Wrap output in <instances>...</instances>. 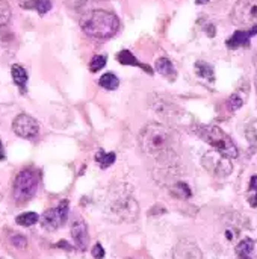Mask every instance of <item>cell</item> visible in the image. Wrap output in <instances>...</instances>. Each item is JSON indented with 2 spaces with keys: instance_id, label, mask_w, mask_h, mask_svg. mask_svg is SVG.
<instances>
[{
  "instance_id": "6da1fadb",
  "label": "cell",
  "mask_w": 257,
  "mask_h": 259,
  "mask_svg": "<svg viewBox=\"0 0 257 259\" xmlns=\"http://www.w3.org/2000/svg\"><path fill=\"white\" fill-rule=\"evenodd\" d=\"M139 147L144 153L162 161L171 162V156L176 153L179 146V137L171 126L164 123H148L145 124L138 135Z\"/></svg>"
},
{
  "instance_id": "7a4b0ae2",
  "label": "cell",
  "mask_w": 257,
  "mask_h": 259,
  "mask_svg": "<svg viewBox=\"0 0 257 259\" xmlns=\"http://www.w3.org/2000/svg\"><path fill=\"white\" fill-rule=\"evenodd\" d=\"M82 30L92 38L105 39L114 36L120 29V20L114 12L105 9H94L80 18Z\"/></svg>"
},
{
  "instance_id": "3957f363",
  "label": "cell",
  "mask_w": 257,
  "mask_h": 259,
  "mask_svg": "<svg viewBox=\"0 0 257 259\" xmlns=\"http://www.w3.org/2000/svg\"><path fill=\"white\" fill-rule=\"evenodd\" d=\"M198 135L209 144L214 147V150L220 152L221 155L235 159L238 158V147L235 144V141L218 126H200L198 129Z\"/></svg>"
},
{
  "instance_id": "277c9868",
  "label": "cell",
  "mask_w": 257,
  "mask_h": 259,
  "mask_svg": "<svg viewBox=\"0 0 257 259\" xmlns=\"http://www.w3.org/2000/svg\"><path fill=\"white\" fill-rule=\"evenodd\" d=\"M38 190V176L33 170H23L15 176L14 181V199L17 203L29 202Z\"/></svg>"
},
{
  "instance_id": "5b68a950",
  "label": "cell",
  "mask_w": 257,
  "mask_h": 259,
  "mask_svg": "<svg viewBox=\"0 0 257 259\" xmlns=\"http://www.w3.org/2000/svg\"><path fill=\"white\" fill-rule=\"evenodd\" d=\"M232 21L236 26H257V0H238L232 11Z\"/></svg>"
},
{
  "instance_id": "8992f818",
  "label": "cell",
  "mask_w": 257,
  "mask_h": 259,
  "mask_svg": "<svg viewBox=\"0 0 257 259\" xmlns=\"http://www.w3.org/2000/svg\"><path fill=\"white\" fill-rule=\"evenodd\" d=\"M201 164L206 170H209L211 173H214L217 176H229L233 171L232 159L221 155L217 150L206 153L201 159Z\"/></svg>"
},
{
  "instance_id": "52a82bcc",
  "label": "cell",
  "mask_w": 257,
  "mask_h": 259,
  "mask_svg": "<svg viewBox=\"0 0 257 259\" xmlns=\"http://www.w3.org/2000/svg\"><path fill=\"white\" fill-rule=\"evenodd\" d=\"M111 212L117 222H135L139 215V206L133 197H123L112 203Z\"/></svg>"
},
{
  "instance_id": "ba28073f",
  "label": "cell",
  "mask_w": 257,
  "mask_h": 259,
  "mask_svg": "<svg viewBox=\"0 0 257 259\" xmlns=\"http://www.w3.org/2000/svg\"><path fill=\"white\" fill-rule=\"evenodd\" d=\"M153 108H155V112L161 118H164L170 123L173 121L174 124H186L188 121H185V117H191L182 108H179L177 105L167 102V100H158Z\"/></svg>"
},
{
  "instance_id": "9c48e42d",
  "label": "cell",
  "mask_w": 257,
  "mask_h": 259,
  "mask_svg": "<svg viewBox=\"0 0 257 259\" xmlns=\"http://www.w3.org/2000/svg\"><path fill=\"white\" fill-rule=\"evenodd\" d=\"M68 215V200H62L56 208H50L42 214L41 223L42 228H45L47 231H56L59 229Z\"/></svg>"
},
{
  "instance_id": "30bf717a",
  "label": "cell",
  "mask_w": 257,
  "mask_h": 259,
  "mask_svg": "<svg viewBox=\"0 0 257 259\" xmlns=\"http://www.w3.org/2000/svg\"><path fill=\"white\" fill-rule=\"evenodd\" d=\"M12 131L17 137L24 138V140H32L38 135L39 126L36 120L27 114H20L14 118L12 121Z\"/></svg>"
},
{
  "instance_id": "8fae6325",
  "label": "cell",
  "mask_w": 257,
  "mask_h": 259,
  "mask_svg": "<svg viewBox=\"0 0 257 259\" xmlns=\"http://www.w3.org/2000/svg\"><path fill=\"white\" fill-rule=\"evenodd\" d=\"M173 259H203V253L194 241L180 240L173 250Z\"/></svg>"
},
{
  "instance_id": "7c38bea8",
  "label": "cell",
  "mask_w": 257,
  "mask_h": 259,
  "mask_svg": "<svg viewBox=\"0 0 257 259\" xmlns=\"http://www.w3.org/2000/svg\"><path fill=\"white\" fill-rule=\"evenodd\" d=\"M71 237L74 241V246L80 250L85 252L89 243V235H88V228L83 220H76L71 225Z\"/></svg>"
},
{
  "instance_id": "4fadbf2b",
  "label": "cell",
  "mask_w": 257,
  "mask_h": 259,
  "mask_svg": "<svg viewBox=\"0 0 257 259\" xmlns=\"http://www.w3.org/2000/svg\"><path fill=\"white\" fill-rule=\"evenodd\" d=\"M257 35V26H253L250 29H244V30H236L227 41V47L229 49H239V47H248L250 46V39Z\"/></svg>"
},
{
  "instance_id": "5bb4252c",
  "label": "cell",
  "mask_w": 257,
  "mask_h": 259,
  "mask_svg": "<svg viewBox=\"0 0 257 259\" xmlns=\"http://www.w3.org/2000/svg\"><path fill=\"white\" fill-rule=\"evenodd\" d=\"M117 61L120 62V64H123V65H132V67H139V68H142L144 71H147L148 74H153V70H151V67L150 65H145V64H142V62H139L138 59H136V56H133V53L130 52V50H121L118 55H117Z\"/></svg>"
},
{
  "instance_id": "9a60e30c",
  "label": "cell",
  "mask_w": 257,
  "mask_h": 259,
  "mask_svg": "<svg viewBox=\"0 0 257 259\" xmlns=\"http://www.w3.org/2000/svg\"><path fill=\"white\" fill-rule=\"evenodd\" d=\"M155 68L159 74H162L164 77H167L168 80H174L177 77V71L173 65V62L168 58H159L156 59Z\"/></svg>"
},
{
  "instance_id": "2e32d148",
  "label": "cell",
  "mask_w": 257,
  "mask_h": 259,
  "mask_svg": "<svg viewBox=\"0 0 257 259\" xmlns=\"http://www.w3.org/2000/svg\"><path fill=\"white\" fill-rule=\"evenodd\" d=\"M11 76H12L14 83H15L23 93H26V85H27V79H29L26 68L21 67L20 64H14V65L11 67Z\"/></svg>"
},
{
  "instance_id": "e0dca14e",
  "label": "cell",
  "mask_w": 257,
  "mask_h": 259,
  "mask_svg": "<svg viewBox=\"0 0 257 259\" xmlns=\"http://www.w3.org/2000/svg\"><path fill=\"white\" fill-rule=\"evenodd\" d=\"M195 73L203 77V79H208L211 82L215 80V70L214 67L209 64V62H204V61H197L195 62Z\"/></svg>"
},
{
  "instance_id": "ac0fdd59",
  "label": "cell",
  "mask_w": 257,
  "mask_h": 259,
  "mask_svg": "<svg viewBox=\"0 0 257 259\" xmlns=\"http://www.w3.org/2000/svg\"><path fill=\"white\" fill-rule=\"evenodd\" d=\"M170 193L177 199H189L192 196V191L186 182H174L170 188Z\"/></svg>"
},
{
  "instance_id": "d6986e66",
  "label": "cell",
  "mask_w": 257,
  "mask_h": 259,
  "mask_svg": "<svg viewBox=\"0 0 257 259\" xmlns=\"http://www.w3.org/2000/svg\"><path fill=\"white\" fill-rule=\"evenodd\" d=\"M98 85L105 90L114 91L120 87V79L117 77V74L114 73H105L100 79H98Z\"/></svg>"
},
{
  "instance_id": "ffe728a7",
  "label": "cell",
  "mask_w": 257,
  "mask_h": 259,
  "mask_svg": "<svg viewBox=\"0 0 257 259\" xmlns=\"http://www.w3.org/2000/svg\"><path fill=\"white\" fill-rule=\"evenodd\" d=\"M115 159H117V155L114 152L106 153L103 150H98L97 155H95V161H97V164L100 165L101 170H106L108 167H111L115 162Z\"/></svg>"
},
{
  "instance_id": "44dd1931",
  "label": "cell",
  "mask_w": 257,
  "mask_h": 259,
  "mask_svg": "<svg viewBox=\"0 0 257 259\" xmlns=\"http://www.w3.org/2000/svg\"><path fill=\"white\" fill-rule=\"evenodd\" d=\"M39 222V215L36 212H23L20 214L17 219H15V223L20 225V226H24V228H29V226H33Z\"/></svg>"
},
{
  "instance_id": "7402d4cb",
  "label": "cell",
  "mask_w": 257,
  "mask_h": 259,
  "mask_svg": "<svg viewBox=\"0 0 257 259\" xmlns=\"http://www.w3.org/2000/svg\"><path fill=\"white\" fill-rule=\"evenodd\" d=\"M254 240L251 238H244L239 241V244L236 246V255H248V253H254Z\"/></svg>"
},
{
  "instance_id": "603a6c76",
  "label": "cell",
  "mask_w": 257,
  "mask_h": 259,
  "mask_svg": "<svg viewBox=\"0 0 257 259\" xmlns=\"http://www.w3.org/2000/svg\"><path fill=\"white\" fill-rule=\"evenodd\" d=\"M245 100H247V96H242V94H241V90L236 91V93L232 94V96L229 97V100H227L229 109H230V111H238V109L245 103Z\"/></svg>"
},
{
  "instance_id": "cb8c5ba5",
  "label": "cell",
  "mask_w": 257,
  "mask_h": 259,
  "mask_svg": "<svg viewBox=\"0 0 257 259\" xmlns=\"http://www.w3.org/2000/svg\"><path fill=\"white\" fill-rule=\"evenodd\" d=\"M106 61H108L106 55H95V56H92V59L89 61V70L92 73L100 71L106 65Z\"/></svg>"
},
{
  "instance_id": "d4e9b609",
  "label": "cell",
  "mask_w": 257,
  "mask_h": 259,
  "mask_svg": "<svg viewBox=\"0 0 257 259\" xmlns=\"http://www.w3.org/2000/svg\"><path fill=\"white\" fill-rule=\"evenodd\" d=\"M11 18V6L5 0H0V26H5Z\"/></svg>"
},
{
  "instance_id": "484cf974",
  "label": "cell",
  "mask_w": 257,
  "mask_h": 259,
  "mask_svg": "<svg viewBox=\"0 0 257 259\" xmlns=\"http://www.w3.org/2000/svg\"><path fill=\"white\" fill-rule=\"evenodd\" d=\"M33 9H36L39 15H44L52 9V2L50 0H33Z\"/></svg>"
},
{
  "instance_id": "4316f807",
  "label": "cell",
  "mask_w": 257,
  "mask_h": 259,
  "mask_svg": "<svg viewBox=\"0 0 257 259\" xmlns=\"http://www.w3.org/2000/svg\"><path fill=\"white\" fill-rule=\"evenodd\" d=\"M247 140L251 143V146L257 147V120L247 127Z\"/></svg>"
},
{
  "instance_id": "83f0119b",
  "label": "cell",
  "mask_w": 257,
  "mask_h": 259,
  "mask_svg": "<svg viewBox=\"0 0 257 259\" xmlns=\"http://www.w3.org/2000/svg\"><path fill=\"white\" fill-rule=\"evenodd\" d=\"M91 253H92V258H94V259H103V258H105V249H103V246H101L100 243H97V244H95V246L92 247Z\"/></svg>"
},
{
  "instance_id": "f1b7e54d",
  "label": "cell",
  "mask_w": 257,
  "mask_h": 259,
  "mask_svg": "<svg viewBox=\"0 0 257 259\" xmlns=\"http://www.w3.org/2000/svg\"><path fill=\"white\" fill-rule=\"evenodd\" d=\"M11 243H12L15 247H18V249H24V247H26V244H27L26 238H24V237H21V235H15V237H12V238H11Z\"/></svg>"
},
{
  "instance_id": "f546056e",
  "label": "cell",
  "mask_w": 257,
  "mask_h": 259,
  "mask_svg": "<svg viewBox=\"0 0 257 259\" xmlns=\"http://www.w3.org/2000/svg\"><path fill=\"white\" fill-rule=\"evenodd\" d=\"M18 3L24 9H33V0H18Z\"/></svg>"
},
{
  "instance_id": "4dcf8cb0",
  "label": "cell",
  "mask_w": 257,
  "mask_h": 259,
  "mask_svg": "<svg viewBox=\"0 0 257 259\" xmlns=\"http://www.w3.org/2000/svg\"><path fill=\"white\" fill-rule=\"evenodd\" d=\"M248 190H250V193H257V175H256V176H253V178H251Z\"/></svg>"
},
{
  "instance_id": "1f68e13d",
  "label": "cell",
  "mask_w": 257,
  "mask_h": 259,
  "mask_svg": "<svg viewBox=\"0 0 257 259\" xmlns=\"http://www.w3.org/2000/svg\"><path fill=\"white\" fill-rule=\"evenodd\" d=\"M248 203H250L253 208H256L257 206V193H253V194L248 197Z\"/></svg>"
},
{
  "instance_id": "d6a6232c",
  "label": "cell",
  "mask_w": 257,
  "mask_h": 259,
  "mask_svg": "<svg viewBox=\"0 0 257 259\" xmlns=\"http://www.w3.org/2000/svg\"><path fill=\"white\" fill-rule=\"evenodd\" d=\"M206 33H208L209 36H215V26H214V24H208V26H206Z\"/></svg>"
},
{
  "instance_id": "836d02e7",
  "label": "cell",
  "mask_w": 257,
  "mask_h": 259,
  "mask_svg": "<svg viewBox=\"0 0 257 259\" xmlns=\"http://www.w3.org/2000/svg\"><path fill=\"white\" fill-rule=\"evenodd\" d=\"M56 246H58V247H64L65 250H71V249H73V247H71L70 244H67V241H59V243H58Z\"/></svg>"
},
{
  "instance_id": "e575fe53",
  "label": "cell",
  "mask_w": 257,
  "mask_h": 259,
  "mask_svg": "<svg viewBox=\"0 0 257 259\" xmlns=\"http://www.w3.org/2000/svg\"><path fill=\"white\" fill-rule=\"evenodd\" d=\"M236 259H257L254 253H248V255H236Z\"/></svg>"
},
{
  "instance_id": "d590c367",
  "label": "cell",
  "mask_w": 257,
  "mask_h": 259,
  "mask_svg": "<svg viewBox=\"0 0 257 259\" xmlns=\"http://www.w3.org/2000/svg\"><path fill=\"white\" fill-rule=\"evenodd\" d=\"M5 149H3V144H2V140H0V161H5Z\"/></svg>"
},
{
  "instance_id": "8d00e7d4",
  "label": "cell",
  "mask_w": 257,
  "mask_h": 259,
  "mask_svg": "<svg viewBox=\"0 0 257 259\" xmlns=\"http://www.w3.org/2000/svg\"><path fill=\"white\" fill-rule=\"evenodd\" d=\"M208 2H211V0H195L197 5H204V3H208Z\"/></svg>"
},
{
  "instance_id": "74e56055",
  "label": "cell",
  "mask_w": 257,
  "mask_h": 259,
  "mask_svg": "<svg viewBox=\"0 0 257 259\" xmlns=\"http://www.w3.org/2000/svg\"><path fill=\"white\" fill-rule=\"evenodd\" d=\"M74 2H76V3H77V5H82V3H83V2H85V0H74Z\"/></svg>"
},
{
  "instance_id": "f35d334b",
  "label": "cell",
  "mask_w": 257,
  "mask_h": 259,
  "mask_svg": "<svg viewBox=\"0 0 257 259\" xmlns=\"http://www.w3.org/2000/svg\"><path fill=\"white\" fill-rule=\"evenodd\" d=\"M253 61H254V65H256V67H257V53H256V55H254V58H253Z\"/></svg>"
},
{
  "instance_id": "ab89813d",
  "label": "cell",
  "mask_w": 257,
  "mask_h": 259,
  "mask_svg": "<svg viewBox=\"0 0 257 259\" xmlns=\"http://www.w3.org/2000/svg\"><path fill=\"white\" fill-rule=\"evenodd\" d=\"M254 85H256V93H257V76H256V79H254Z\"/></svg>"
}]
</instances>
